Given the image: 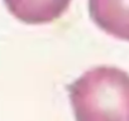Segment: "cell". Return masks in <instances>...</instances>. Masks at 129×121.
Masks as SVG:
<instances>
[{
  "instance_id": "6da1fadb",
  "label": "cell",
  "mask_w": 129,
  "mask_h": 121,
  "mask_svg": "<svg viewBox=\"0 0 129 121\" xmlns=\"http://www.w3.org/2000/svg\"><path fill=\"white\" fill-rule=\"evenodd\" d=\"M76 121H129V75L101 66L69 87Z\"/></svg>"
},
{
  "instance_id": "7a4b0ae2",
  "label": "cell",
  "mask_w": 129,
  "mask_h": 121,
  "mask_svg": "<svg viewBox=\"0 0 129 121\" xmlns=\"http://www.w3.org/2000/svg\"><path fill=\"white\" fill-rule=\"evenodd\" d=\"M89 12L101 30L129 42V0H89Z\"/></svg>"
},
{
  "instance_id": "3957f363",
  "label": "cell",
  "mask_w": 129,
  "mask_h": 121,
  "mask_svg": "<svg viewBox=\"0 0 129 121\" xmlns=\"http://www.w3.org/2000/svg\"><path fill=\"white\" fill-rule=\"evenodd\" d=\"M17 19L25 24H47L62 17L71 0H4Z\"/></svg>"
}]
</instances>
